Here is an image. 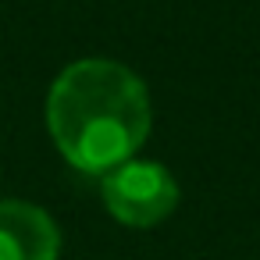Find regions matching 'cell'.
<instances>
[{
  "label": "cell",
  "instance_id": "cell-1",
  "mask_svg": "<svg viewBox=\"0 0 260 260\" xmlns=\"http://www.w3.org/2000/svg\"><path fill=\"white\" fill-rule=\"evenodd\" d=\"M47 125L61 157L86 171L107 175L132 160L146 143L153 111L136 72L107 57L68 64L47 96Z\"/></svg>",
  "mask_w": 260,
  "mask_h": 260
},
{
  "label": "cell",
  "instance_id": "cell-3",
  "mask_svg": "<svg viewBox=\"0 0 260 260\" xmlns=\"http://www.w3.org/2000/svg\"><path fill=\"white\" fill-rule=\"evenodd\" d=\"M61 232L47 210L25 200H0V260H57Z\"/></svg>",
  "mask_w": 260,
  "mask_h": 260
},
{
  "label": "cell",
  "instance_id": "cell-2",
  "mask_svg": "<svg viewBox=\"0 0 260 260\" xmlns=\"http://www.w3.org/2000/svg\"><path fill=\"white\" fill-rule=\"evenodd\" d=\"M100 196L114 221L128 228H153L178 207V182L157 160H125L100 175Z\"/></svg>",
  "mask_w": 260,
  "mask_h": 260
}]
</instances>
